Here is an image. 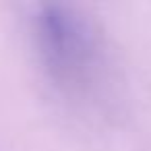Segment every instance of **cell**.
<instances>
[{"label":"cell","mask_w":151,"mask_h":151,"mask_svg":"<svg viewBox=\"0 0 151 151\" xmlns=\"http://www.w3.org/2000/svg\"><path fill=\"white\" fill-rule=\"evenodd\" d=\"M37 62L50 83L68 97H93L108 77V52L99 27L77 6L42 4L31 21Z\"/></svg>","instance_id":"cell-1"}]
</instances>
